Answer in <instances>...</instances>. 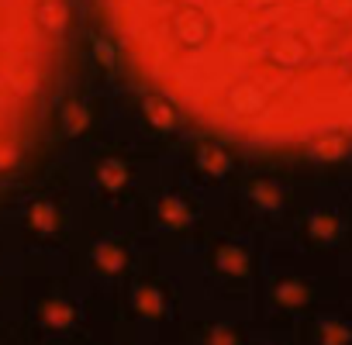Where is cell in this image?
Returning a JSON list of instances; mask_svg holds the SVG:
<instances>
[{
    "label": "cell",
    "mask_w": 352,
    "mask_h": 345,
    "mask_svg": "<svg viewBox=\"0 0 352 345\" xmlns=\"http://www.w3.org/2000/svg\"><path fill=\"white\" fill-rule=\"evenodd\" d=\"M166 107L263 148L352 142V0H100Z\"/></svg>",
    "instance_id": "cell-1"
},
{
    "label": "cell",
    "mask_w": 352,
    "mask_h": 345,
    "mask_svg": "<svg viewBox=\"0 0 352 345\" xmlns=\"http://www.w3.org/2000/svg\"><path fill=\"white\" fill-rule=\"evenodd\" d=\"M63 28V0H0V172L38 128Z\"/></svg>",
    "instance_id": "cell-2"
}]
</instances>
